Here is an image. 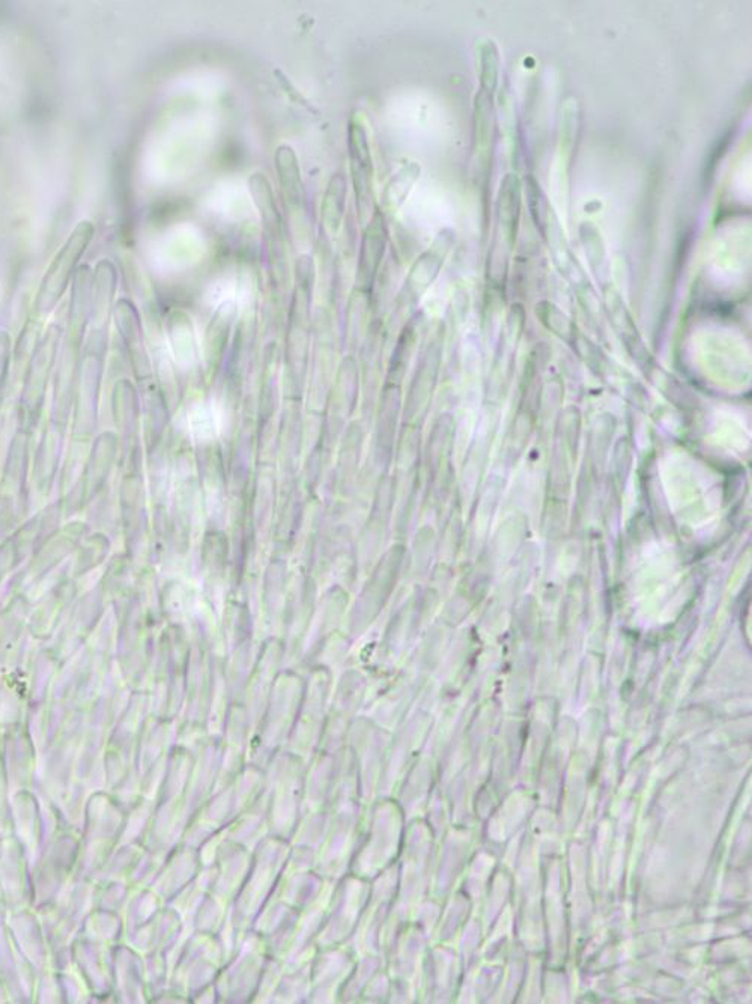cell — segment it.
I'll return each mask as SVG.
<instances>
[{"mask_svg": "<svg viewBox=\"0 0 752 1004\" xmlns=\"http://www.w3.org/2000/svg\"><path fill=\"white\" fill-rule=\"evenodd\" d=\"M419 174L420 169L417 165H407L402 170H399L384 188V204L389 205V207H397V205L399 207L406 201Z\"/></svg>", "mask_w": 752, "mask_h": 1004, "instance_id": "13", "label": "cell"}, {"mask_svg": "<svg viewBox=\"0 0 752 1004\" xmlns=\"http://www.w3.org/2000/svg\"><path fill=\"white\" fill-rule=\"evenodd\" d=\"M62 329L58 324H51L40 342L36 343L30 354L28 367L25 371L23 389L19 402L20 429L25 432L32 431L41 418L45 409L47 390H49L50 376L55 371L60 350Z\"/></svg>", "mask_w": 752, "mask_h": 1004, "instance_id": "1", "label": "cell"}, {"mask_svg": "<svg viewBox=\"0 0 752 1004\" xmlns=\"http://www.w3.org/2000/svg\"><path fill=\"white\" fill-rule=\"evenodd\" d=\"M186 428L191 439L197 443H213L223 429L218 404L209 401L195 402L187 411Z\"/></svg>", "mask_w": 752, "mask_h": 1004, "instance_id": "9", "label": "cell"}, {"mask_svg": "<svg viewBox=\"0 0 752 1004\" xmlns=\"http://www.w3.org/2000/svg\"><path fill=\"white\" fill-rule=\"evenodd\" d=\"M346 205V178L342 174L334 175L326 188L324 204H322V218L330 233H338L341 226Z\"/></svg>", "mask_w": 752, "mask_h": 1004, "instance_id": "11", "label": "cell"}, {"mask_svg": "<svg viewBox=\"0 0 752 1004\" xmlns=\"http://www.w3.org/2000/svg\"><path fill=\"white\" fill-rule=\"evenodd\" d=\"M276 169L279 177H281L287 204H291L292 208H301V205L304 203V187L303 182H301L299 158H296L294 149L286 147V145L277 149Z\"/></svg>", "mask_w": 752, "mask_h": 1004, "instance_id": "10", "label": "cell"}, {"mask_svg": "<svg viewBox=\"0 0 752 1004\" xmlns=\"http://www.w3.org/2000/svg\"><path fill=\"white\" fill-rule=\"evenodd\" d=\"M348 140H350L348 142V147H350L351 175L352 183H354L357 204L363 205L364 209L367 205L371 204L373 163L367 130L360 123H351Z\"/></svg>", "mask_w": 752, "mask_h": 1004, "instance_id": "5", "label": "cell"}, {"mask_svg": "<svg viewBox=\"0 0 752 1004\" xmlns=\"http://www.w3.org/2000/svg\"><path fill=\"white\" fill-rule=\"evenodd\" d=\"M116 269L111 261L102 260L90 281L89 323L96 330H107L110 308L116 291Z\"/></svg>", "mask_w": 752, "mask_h": 1004, "instance_id": "7", "label": "cell"}, {"mask_svg": "<svg viewBox=\"0 0 752 1004\" xmlns=\"http://www.w3.org/2000/svg\"><path fill=\"white\" fill-rule=\"evenodd\" d=\"M114 312L120 338L126 345L131 367L135 369L136 379L140 383H145L150 380V362L148 353H146L145 334L136 308L124 299L116 303Z\"/></svg>", "mask_w": 752, "mask_h": 1004, "instance_id": "3", "label": "cell"}, {"mask_svg": "<svg viewBox=\"0 0 752 1004\" xmlns=\"http://www.w3.org/2000/svg\"><path fill=\"white\" fill-rule=\"evenodd\" d=\"M11 338L6 330H0V404L10 376Z\"/></svg>", "mask_w": 752, "mask_h": 1004, "instance_id": "14", "label": "cell"}, {"mask_svg": "<svg viewBox=\"0 0 752 1004\" xmlns=\"http://www.w3.org/2000/svg\"><path fill=\"white\" fill-rule=\"evenodd\" d=\"M96 234V226L92 222L81 221L79 225L72 230L70 237L56 253L50 267L47 269L45 277H42L40 290H38L36 299V313L40 319L50 315L58 306L59 300L64 298L72 279L76 276L77 265H79L81 256L88 251L90 242Z\"/></svg>", "mask_w": 752, "mask_h": 1004, "instance_id": "2", "label": "cell"}, {"mask_svg": "<svg viewBox=\"0 0 752 1004\" xmlns=\"http://www.w3.org/2000/svg\"><path fill=\"white\" fill-rule=\"evenodd\" d=\"M234 313L235 304L225 302L218 308L214 319L211 320L205 343L206 372H208L209 379H213L218 372V364H221L223 355L226 353L227 334H229Z\"/></svg>", "mask_w": 752, "mask_h": 1004, "instance_id": "8", "label": "cell"}, {"mask_svg": "<svg viewBox=\"0 0 752 1004\" xmlns=\"http://www.w3.org/2000/svg\"><path fill=\"white\" fill-rule=\"evenodd\" d=\"M387 233L385 221L381 213L373 214L371 222L364 231L363 240H361L359 272H357V282L361 293L367 294L372 291L373 283L378 270H380L382 260L385 255Z\"/></svg>", "mask_w": 752, "mask_h": 1004, "instance_id": "4", "label": "cell"}, {"mask_svg": "<svg viewBox=\"0 0 752 1004\" xmlns=\"http://www.w3.org/2000/svg\"><path fill=\"white\" fill-rule=\"evenodd\" d=\"M360 371L354 358H345L336 372L324 410L325 419H350L360 397Z\"/></svg>", "mask_w": 752, "mask_h": 1004, "instance_id": "6", "label": "cell"}, {"mask_svg": "<svg viewBox=\"0 0 752 1004\" xmlns=\"http://www.w3.org/2000/svg\"><path fill=\"white\" fill-rule=\"evenodd\" d=\"M477 53H479L481 89L491 96L496 91L498 72H500V56H498L496 42L491 40L480 42Z\"/></svg>", "mask_w": 752, "mask_h": 1004, "instance_id": "12", "label": "cell"}]
</instances>
